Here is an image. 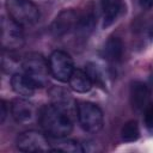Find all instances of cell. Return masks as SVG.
I'll return each mask as SVG.
<instances>
[{
	"instance_id": "cell-7",
	"label": "cell",
	"mask_w": 153,
	"mask_h": 153,
	"mask_svg": "<svg viewBox=\"0 0 153 153\" xmlns=\"http://www.w3.org/2000/svg\"><path fill=\"white\" fill-rule=\"evenodd\" d=\"M17 148L22 152H49L53 151V146L48 137L38 130H26L18 135Z\"/></svg>"
},
{
	"instance_id": "cell-1",
	"label": "cell",
	"mask_w": 153,
	"mask_h": 153,
	"mask_svg": "<svg viewBox=\"0 0 153 153\" xmlns=\"http://www.w3.org/2000/svg\"><path fill=\"white\" fill-rule=\"evenodd\" d=\"M39 124L51 137H66L73 130L72 111L55 104L44 105L39 111Z\"/></svg>"
},
{
	"instance_id": "cell-11",
	"label": "cell",
	"mask_w": 153,
	"mask_h": 153,
	"mask_svg": "<svg viewBox=\"0 0 153 153\" xmlns=\"http://www.w3.org/2000/svg\"><path fill=\"white\" fill-rule=\"evenodd\" d=\"M100 10L103 16L102 25L106 29L126 13V4L123 0H100Z\"/></svg>"
},
{
	"instance_id": "cell-14",
	"label": "cell",
	"mask_w": 153,
	"mask_h": 153,
	"mask_svg": "<svg viewBox=\"0 0 153 153\" xmlns=\"http://www.w3.org/2000/svg\"><path fill=\"white\" fill-rule=\"evenodd\" d=\"M68 85L76 93H86L93 86L86 71L80 69V68H74L71 78L68 80Z\"/></svg>"
},
{
	"instance_id": "cell-20",
	"label": "cell",
	"mask_w": 153,
	"mask_h": 153,
	"mask_svg": "<svg viewBox=\"0 0 153 153\" xmlns=\"http://www.w3.org/2000/svg\"><path fill=\"white\" fill-rule=\"evenodd\" d=\"M139 5L143 8V10H151L153 8V0H137Z\"/></svg>"
},
{
	"instance_id": "cell-13",
	"label": "cell",
	"mask_w": 153,
	"mask_h": 153,
	"mask_svg": "<svg viewBox=\"0 0 153 153\" xmlns=\"http://www.w3.org/2000/svg\"><path fill=\"white\" fill-rule=\"evenodd\" d=\"M103 54H104V57L111 63L121 62L124 54V44L122 39L116 36L110 37L104 44Z\"/></svg>"
},
{
	"instance_id": "cell-2",
	"label": "cell",
	"mask_w": 153,
	"mask_h": 153,
	"mask_svg": "<svg viewBox=\"0 0 153 153\" xmlns=\"http://www.w3.org/2000/svg\"><path fill=\"white\" fill-rule=\"evenodd\" d=\"M22 72L32 80L37 88L45 87L49 84V78L51 76L49 62L38 53H30L23 59Z\"/></svg>"
},
{
	"instance_id": "cell-8",
	"label": "cell",
	"mask_w": 153,
	"mask_h": 153,
	"mask_svg": "<svg viewBox=\"0 0 153 153\" xmlns=\"http://www.w3.org/2000/svg\"><path fill=\"white\" fill-rule=\"evenodd\" d=\"M10 110L13 120L23 126L32 124L39 118V111L37 110L36 105L24 97L12 100Z\"/></svg>"
},
{
	"instance_id": "cell-4",
	"label": "cell",
	"mask_w": 153,
	"mask_h": 153,
	"mask_svg": "<svg viewBox=\"0 0 153 153\" xmlns=\"http://www.w3.org/2000/svg\"><path fill=\"white\" fill-rule=\"evenodd\" d=\"M5 6L8 17L22 26L33 25L39 20V10L32 0H6Z\"/></svg>"
},
{
	"instance_id": "cell-16",
	"label": "cell",
	"mask_w": 153,
	"mask_h": 153,
	"mask_svg": "<svg viewBox=\"0 0 153 153\" xmlns=\"http://www.w3.org/2000/svg\"><path fill=\"white\" fill-rule=\"evenodd\" d=\"M53 151L57 152H67V153H82L84 147L81 143H79L76 140L67 139L66 137H59L54 143H51Z\"/></svg>"
},
{
	"instance_id": "cell-19",
	"label": "cell",
	"mask_w": 153,
	"mask_h": 153,
	"mask_svg": "<svg viewBox=\"0 0 153 153\" xmlns=\"http://www.w3.org/2000/svg\"><path fill=\"white\" fill-rule=\"evenodd\" d=\"M145 126L146 128L153 134V103H149L148 106L145 109Z\"/></svg>"
},
{
	"instance_id": "cell-15",
	"label": "cell",
	"mask_w": 153,
	"mask_h": 153,
	"mask_svg": "<svg viewBox=\"0 0 153 153\" xmlns=\"http://www.w3.org/2000/svg\"><path fill=\"white\" fill-rule=\"evenodd\" d=\"M49 94L51 98V103L55 105H59L69 111H72L73 106H76V103H75V105H73L74 103H73V99H72L69 92H67L62 87H56V86L51 87L49 90Z\"/></svg>"
},
{
	"instance_id": "cell-3",
	"label": "cell",
	"mask_w": 153,
	"mask_h": 153,
	"mask_svg": "<svg viewBox=\"0 0 153 153\" xmlns=\"http://www.w3.org/2000/svg\"><path fill=\"white\" fill-rule=\"evenodd\" d=\"M75 114L80 127L91 134L98 133L104 126V115L98 105L91 102H78Z\"/></svg>"
},
{
	"instance_id": "cell-10",
	"label": "cell",
	"mask_w": 153,
	"mask_h": 153,
	"mask_svg": "<svg viewBox=\"0 0 153 153\" xmlns=\"http://www.w3.org/2000/svg\"><path fill=\"white\" fill-rule=\"evenodd\" d=\"M151 87L148 84L143 81H134L130 85V91H129V99L133 109L135 111H145V109L151 103Z\"/></svg>"
},
{
	"instance_id": "cell-18",
	"label": "cell",
	"mask_w": 153,
	"mask_h": 153,
	"mask_svg": "<svg viewBox=\"0 0 153 153\" xmlns=\"http://www.w3.org/2000/svg\"><path fill=\"white\" fill-rule=\"evenodd\" d=\"M85 71L88 74V76H90V79H91L93 85L105 88V76H104L103 71L100 69V67L97 63L87 62L86 67H85Z\"/></svg>"
},
{
	"instance_id": "cell-17",
	"label": "cell",
	"mask_w": 153,
	"mask_h": 153,
	"mask_svg": "<svg viewBox=\"0 0 153 153\" xmlns=\"http://www.w3.org/2000/svg\"><path fill=\"white\" fill-rule=\"evenodd\" d=\"M140 137V127L137 121L130 120L121 128V139L124 142H134Z\"/></svg>"
},
{
	"instance_id": "cell-6",
	"label": "cell",
	"mask_w": 153,
	"mask_h": 153,
	"mask_svg": "<svg viewBox=\"0 0 153 153\" xmlns=\"http://www.w3.org/2000/svg\"><path fill=\"white\" fill-rule=\"evenodd\" d=\"M48 62L51 76L61 82H68L74 71V63L69 54L63 50H54L50 54Z\"/></svg>"
},
{
	"instance_id": "cell-9",
	"label": "cell",
	"mask_w": 153,
	"mask_h": 153,
	"mask_svg": "<svg viewBox=\"0 0 153 153\" xmlns=\"http://www.w3.org/2000/svg\"><path fill=\"white\" fill-rule=\"evenodd\" d=\"M79 23V12L68 8L61 11L51 23V32L55 36H65L72 31H76Z\"/></svg>"
},
{
	"instance_id": "cell-5",
	"label": "cell",
	"mask_w": 153,
	"mask_h": 153,
	"mask_svg": "<svg viewBox=\"0 0 153 153\" xmlns=\"http://www.w3.org/2000/svg\"><path fill=\"white\" fill-rule=\"evenodd\" d=\"M24 32L22 25L11 17L1 19V45L4 50L14 51L24 45Z\"/></svg>"
},
{
	"instance_id": "cell-21",
	"label": "cell",
	"mask_w": 153,
	"mask_h": 153,
	"mask_svg": "<svg viewBox=\"0 0 153 153\" xmlns=\"http://www.w3.org/2000/svg\"><path fill=\"white\" fill-rule=\"evenodd\" d=\"M6 116H7V104H6V102L2 99V100H1V123H4Z\"/></svg>"
},
{
	"instance_id": "cell-22",
	"label": "cell",
	"mask_w": 153,
	"mask_h": 153,
	"mask_svg": "<svg viewBox=\"0 0 153 153\" xmlns=\"http://www.w3.org/2000/svg\"><path fill=\"white\" fill-rule=\"evenodd\" d=\"M151 37H152V39H153V29L151 30Z\"/></svg>"
},
{
	"instance_id": "cell-12",
	"label": "cell",
	"mask_w": 153,
	"mask_h": 153,
	"mask_svg": "<svg viewBox=\"0 0 153 153\" xmlns=\"http://www.w3.org/2000/svg\"><path fill=\"white\" fill-rule=\"evenodd\" d=\"M11 87L17 94L24 98L32 97L37 88L32 80L23 72H17L11 75Z\"/></svg>"
}]
</instances>
